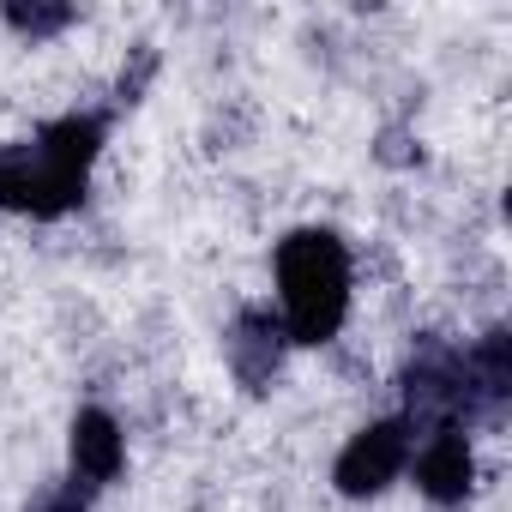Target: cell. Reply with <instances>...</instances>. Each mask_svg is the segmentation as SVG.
Returning <instances> with one entry per match:
<instances>
[{
  "mask_svg": "<svg viewBox=\"0 0 512 512\" xmlns=\"http://www.w3.org/2000/svg\"><path fill=\"white\" fill-rule=\"evenodd\" d=\"M416 488L434 500V506H458L470 500L476 488V452L464 440V428H434L416 452Z\"/></svg>",
  "mask_w": 512,
  "mask_h": 512,
  "instance_id": "obj_8",
  "label": "cell"
},
{
  "mask_svg": "<svg viewBox=\"0 0 512 512\" xmlns=\"http://www.w3.org/2000/svg\"><path fill=\"white\" fill-rule=\"evenodd\" d=\"M151 73H157V49L139 43L133 49V67H121V103H139V91L151 85Z\"/></svg>",
  "mask_w": 512,
  "mask_h": 512,
  "instance_id": "obj_10",
  "label": "cell"
},
{
  "mask_svg": "<svg viewBox=\"0 0 512 512\" xmlns=\"http://www.w3.org/2000/svg\"><path fill=\"white\" fill-rule=\"evenodd\" d=\"M284 350H290V338H284V320H278L272 308H241L235 326H229V338H223L229 374H235L247 392H266V386L278 380Z\"/></svg>",
  "mask_w": 512,
  "mask_h": 512,
  "instance_id": "obj_5",
  "label": "cell"
},
{
  "mask_svg": "<svg viewBox=\"0 0 512 512\" xmlns=\"http://www.w3.org/2000/svg\"><path fill=\"white\" fill-rule=\"evenodd\" d=\"M410 440H416V434H410L398 416L368 422L362 434H350V446H344L338 464H332L338 494H350V500H374V494H386V488L404 476V464H410Z\"/></svg>",
  "mask_w": 512,
  "mask_h": 512,
  "instance_id": "obj_4",
  "label": "cell"
},
{
  "mask_svg": "<svg viewBox=\"0 0 512 512\" xmlns=\"http://www.w3.org/2000/svg\"><path fill=\"white\" fill-rule=\"evenodd\" d=\"M278 302L290 344H332L350 320V247L332 229H296L278 241Z\"/></svg>",
  "mask_w": 512,
  "mask_h": 512,
  "instance_id": "obj_2",
  "label": "cell"
},
{
  "mask_svg": "<svg viewBox=\"0 0 512 512\" xmlns=\"http://www.w3.org/2000/svg\"><path fill=\"white\" fill-rule=\"evenodd\" d=\"M512 398V338L494 326L464 350V422H500Z\"/></svg>",
  "mask_w": 512,
  "mask_h": 512,
  "instance_id": "obj_6",
  "label": "cell"
},
{
  "mask_svg": "<svg viewBox=\"0 0 512 512\" xmlns=\"http://www.w3.org/2000/svg\"><path fill=\"white\" fill-rule=\"evenodd\" d=\"M67 452H73V476H79L85 494H91V488H109V482L127 470V434H121V422H115L109 410H97V404L73 416Z\"/></svg>",
  "mask_w": 512,
  "mask_h": 512,
  "instance_id": "obj_7",
  "label": "cell"
},
{
  "mask_svg": "<svg viewBox=\"0 0 512 512\" xmlns=\"http://www.w3.org/2000/svg\"><path fill=\"white\" fill-rule=\"evenodd\" d=\"M410 434L434 428H464V350L440 332H422L410 362H404V416Z\"/></svg>",
  "mask_w": 512,
  "mask_h": 512,
  "instance_id": "obj_3",
  "label": "cell"
},
{
  "mask_svg": "<svg viewBox=\"0 0 512 512\" xmlns=\"http://www.w3.org/2000/svg\"><path fill=\"white\" fill-rule=\"evenodd\" d=\"M25 512H85V488H79V482L43 488V494H31V506H25Z\"/></svg>",
  "mask_w": 512,
  "mask_h": 512,
  "instance_id": "obj_11",
  "label": "cell"
},
{
  "mask_svg": "<svg viewBox=\"0 0 512 512\" xmlns=\"http://www.w3.org/2000/svg\"><path fill=\"white\" fill-rule=\"evenodd\" d=\"M103 133H109L103 115H61L25 145H0V211L67 217L85 199Z\"/></svg>",
  "mask_w": 512,
  "mask_h": 512,
  "instance_id": "obj_1",
  "label": "cell"
},
{
  "mask_svg": "<svg viewBox=\"0 0 512 512\" xmlns=\"http://www.w3.org/2000/svg\"><path fill=\"white\" fill-rule=\"evenodd\" d=\"M0 19H7L19 37H31V43H49V37H61L79 13L61 7V0H31V7H25V0H7V7H0Z\"/></svg>",
  "mask_w": 512,
  "mask_h": 512,
  "instance_id": "obj_9",
  "label": "cell"
}]
</instances>
